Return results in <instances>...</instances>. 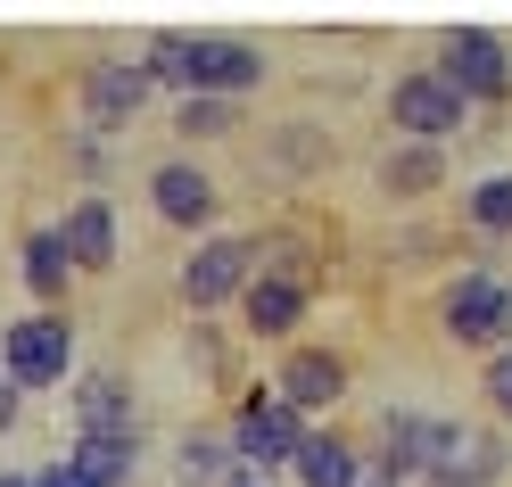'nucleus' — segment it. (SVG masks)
I'll use <instances>...</instances> for the list:
<instances>
[{"mask_svg":"<svg viewBox=\"0 0 512 487\" xmlns=\"http://www.w3.org/2000/svg\"><path fill=\"white\" fill-rule=\"evenodd\" d=\"M413 487H463V479H413Z\"/></svg>","mask_w":512,"mask_h":487,"instance_id":"obj_34","label":"nucleus"},{"mask_svg":"<svg viewBox=\"0 0 512 487\" xmlns=\"http://www.w3.org/2000/svg\"><path fill=\"white\" fill-rule=\"evenodd\" d=\"M240 133V100H174V141L182 157H199L215 141H232Z\"/></svg>","mask_w":512,"mask_h":487,"instance_id":"obj_24","label":"nucleus"},{"mask_svg":"<svg viewBox=\"0 0 512 487\" xmlns=\"http://www.w3.org/2000/svg\"><path fill=\"white\" fill-rule=\"evenodd\" d=\"M479 397H488V421H496V430H512V347L479 364Z\"/></svg>","mask_w":512,"mask_h":487,"instance_id":"obj_28","label":"nucleus"},{"mask_svg":"<svg viewBox=\"0 0 512 487\" xmlns=\"http://www.w3.org/2000/svg\"><path fill=\"white\" fill-rule=\"evenodd\" d=\"M380 116H389V141H430V149H446V141L471 133V100H463V91L446 83L438 67H405V75H389V100H380Z\"/></svg>","mask_w":512,"mask_h":487,"instance_id":"obj_6","label":"nucleus"},{"mask_svg":"<svg viewBox=\"0 0 512 487\" xmlns=\"http://www.w3.org/2000/svg\"><path fill=\"white\" fill-rule=\"evenodd\" d=\"M512 471V438L496 430V421H471L463 430V446H455V463H446L438 479H463V487H496Z\"/></svg>","mask_w":512,"mask_h":487,"instance_id":"obj_23","label":"nucleus"},{"mask_svg":"<svg viewBox=\"0 0 512 487\" xmlns=\"http://www.w3.org/2000/svg\"><path fill=\"white\" fill-rule=\"evenodd\" d=\"M314 314V289L298 281H273V273H256L240 289V339L248 347H298V322Z\"/></svg>","mask_w":512,"mask_h":487,"instance_id":"obj_13","label":"nucleus"},{"mask_svg":"<svg viewBox=\"0 0 512 487\" xmlns=\"http://www.w3.org/2000/svg\"><path fill=\"white\" fill-rule=\"evenodd\" d=\"M58 157H67V166H75L91 190H100L108 166H116V141H100V133H83V124H75V133H58Z\"/></svg>","mask_w":512,"mask_h":487,"instance_id":"obj_26","label":"nucleus"},{"mask_svg":"<svg viewBox=\"0 0 512 487\" xmlns=\"http://www.w3.org/2000/svg\"><path fill=\"white\" fill-rule=\"evenodd\" d=\"M248 240H256V273L298 281V289H323V240H314L306 215H281V223H265V232H248Z\"/></svg>","mask_w":512,"mask_h":487,"instance_id":"obj_17","label":"nucleus"},{"mask_svg":"<svg viewBox=\"0 0 512 487\" xmlns=\"http://www.w3.org/2000/svg\"><path fill=\"white\" fill-rule=\"evenodd\" d=\"M149 215L166 223V232H190V240H207L215 232V215H223V190H215V174L199 166V157H157L149 166Z\"/></svg>","mask_w":512,"mask_h":487,"instance_id":"obj_10","label":"nucleus"},{"mask_svg":"<svg viewBox=\"0 0 512 487\" xmlns=\"http://www.w3.org/2000/svg\"><path fill=\"white\" fill-rule=\"evenodd\" d=\"M67 421H75V438H133V430H149L141 421V388L124 372H108V364H83L67 380Z\"/></svg>","mask_w":512,"mask_h":487,"instance_id":"obj_11","label":"nucleus"},{"mask_svg":"<svg viewBox=\"0 0 512 487\" xmlns=\"http://www.w3.org/2000/svg\"><path fill=\"white\" fill-rule=\"evenodd\" d=\"M265 157H273L281 182H323V166H331L339 149H331V133L314 116H281L273 133H265Z\"/></svg>","mask_w":512,"mask_h":487,"instance_id":"obj_20","label":"nucleus"},{"mask_svg":"<svg viewBox=\"0 0 512 487\" xmlns=\"http://www.w3.org/2000/svg\"><path fill=\"white\" fill-rule=\"evenodd\" d=\"M455 215H463V232H471L479 256H488V248H512V166L479 174L463 199H455Z\"/></svg>","mask_w":512,"mask_h":487,"instance_id":"obj_19","label":"nucleus"},{"mask_svg":"<svg viewBox=\"0 0 512 487\" xmlns=\"http://www.w3.org/2000/svg\"><path fill=\"white\" fill-rule=\"evenodd\" d=\"M223 487H290V479H273V471H248V463H240V471L223 479Z\"/></svg>","mask_w":512,"mask_h":487,"instance_id":"obj_31","label":"nucleus"},{"mask_svg":"<svg viewBox=\"0 0 512 487\" xmlns=\"http://www.w3.org/2000/svg\"><path fill=\"white\" fill-rule=\"evenodd\" d=\"M17 281H25V298H34V314H67V298H75V256H67V240L50 232V223H34L25 232V248H17Z\"/></svg>","mask_w":512,"mask_h":487,"instance_id":"obj_15","label":"nucleus"},{"mask_svg":"<svg viewBox=\"0 0 512 487\" xmlns=\"http://www.w3.org/2000/svg\"><path fill=\"white\" fill-rule=\"evenodd\" d=\"M306 430H314V421L281 405V397H273V380H248L240 397H232V413H223V438H232V454H240L248 471H273V479H290Z\"/></svg>","mask_w":512,"mask_h":487,"instance_id":"obj_4","label":"nucleus"},{"mask_svg":"<svg viewBox=\"0 0 512 487\" xmlns=\"http://www.w3.org/2000/svg\"><path fill=\"white\" fill-rule=\"evenodd\" d=\"M504 281H512V273H504Z\"/></svg>","mask_w":512,"mask_h":487,"instance_id":"obj_35","label":"nucleus"},{"mask_svg":"<svg viewBox=\"0 0 512 487\" xmlns=\"http://www.w3.org/2000/svg\"><path fill=\"white\" fill-rule=\"evenodd\" d=\"M0 487H34V471H0Z\"/></svg>","mask_w":512,"mask_h":487,"instance_id":"obj_32","label":"nucleus"},{"mask_svg":"<svg viewBox=\"0 0 512 487\" xmlns=\"http://www.w3.org/2000/svg\"><path fill=\"white\" fill-rule=\"evenodd\" d=\"M273 397L290 413H306V421H331L347 397H356V364H347V347L298 339V347H281V364H273Z\"/></svg>","mask_w":512,"mask_h":487,"instance_id":"obj_9","label":"nucleus"},{"mask_svg":"<svg viewBox=\"0 0 512 487\" xmlns=\"http://www.w3.org/2000/svg\"><path fill=\"white\" fill-rule=\"evenodd\" d=\"M17 421H25V388H17L9 372H0V438H9V430H17Z\"/></svg>","mask_w":512,"mask_h":487,"instance_id":"obj_30","label":"nucleus"},{"mask_svg":"<svg viewBox=\"0 0 512 487\" xmlns=\"http://www.w3.org/2000/svg\"><path fill=\"white\" fill-rule=\"evenodd\" d=\"M446 248V232H438V223H405V232H389V240H380V256H389V265H430V256Z\"/></svg>","mask_w":512,"mask_h":487,"instance_id":"obj_27","label":"nucleus"},{"mask_svg":"<svg viewBox=\"0 0 512 487\" xmlns=\"http://www.w3.org/2000/svg\"><path fill=\"white\" fill-rule=\"evenodd\" d=\"M141 454H149V430H133V438H67V463L91 487H133L141 479Z\"/></svg>","mask_w":512,"mask_h":487,"instance_id":"obj_22","label":"nucleus"},{"mask_svg":"<svg viewBox=\"0 0 512 487\" xmlns=\"http://www.w3.org/2000/svg\"><path fill=\"white\" fill-rule=\"evenodd\" d=\"M141 67L174 100H248V91L273 83V58L240 34H149Z\"/></svg>","mask_w":512,"mask_h":487,"instance_id":"obj_1","label":"nucleus"},{"mask_svg":"<svg viewBox=\"0 0 512 487\" xmlns=\"http://www.w3.org/2000/svg\"><path fill=\"white\" fill-rule=\"evenodd\" d=\"M149 100H157V83H149L141 58H83L75 67V124L100 141H124Z\"/></svg>","mask_w":512,"mask_h":487,"instance_id":"obj_8","label":"nucleus"},{"mask_svg":"<svg viewBox=\"0 0 512 487\" xmlns=\"http://www.w3.org/2000/svg\"><path fill=\"white\" fill-rule=\"evenodd\" d=\"M430 67L471 100V116H504L512 108V42L496 25H446Z\"/></svg>","mask_w":512,"mask_h":487,"instance_id":"obj_5","label":"nucleus"},{"mask_svg":"<svg viewBox=\"0 0 512 487\" xmlns=\"http://www.w3.org/2000/svg\"><path fill=\"white\" fill-rule=\"evenodd\" d=\"M372 190H380L389 207H430L438 190H446V149H430V141H380Z\"/></svg>","mask_w":512,"mask_h":487,"instance_id":"obj_14","label":"nucleus"},{"mask_svg":"<svg viewBox=\"0 0 512 487\" xmlns=\"http://www.w3.org/2000/svg\"><path fill=\"white\" fill-rule=\"evenodd\" d=\"M356 487H397V479H389V471H364V479H356Z\"/></svg>","mask_w":512,"mask_h":487,"instance_id":"obj_33","label":"nucleus"},{"mask_svg":"<svg viewBox=\"0 0 512 487\" xmlns=\"http://www.w3.org/2000/svg\"><path fill=\"white\" fill-rule=\"evenodd\" d=\"M0 372H9L25 397H58V388L83 372L75 314H17L9 331H0Z\"/></svg>","mask_w":512,"mask_h":487,"instance_id":"obj_3","label":"nucleus"},{"mask_svg":"<svg viewBox=\"0 0 512 487\" xmlns=\"http://www.w3.org/2000/svg\"><path fill=\"white\" fill-rule=\"evenodd\" d=\"M256 281V240L248 232H207V240H190V256L174 265V298L182 314H223V306H240V289Z\"/></svg>","mask_w":512,"mask_h":487,"instance_id":"obj_7","label":"nucleus"},{"mask_svg":"<svg viewBox=\"0 0 512 487\" xmlns=\"http://www.w3.org/2000/svg\"><path fill=\"white\" fill-rule=\"evenodd\" d=\"M438 331L446 347H463V355H504L512 347V281L504 265H463V273H446L438 281Z\"/></svg>","mask_w":512,"mask_h":487,"instance_id":"obj_2","label":"nucleus"},{"mask_svg":"<svg viewBox=\"0 0 512 487\" xmlns=\"http://www.w3.org/2000/svg\"><path fill=\"white\" fill-rule=\"evenodd\" d=\"M182 364L190 372H199V380H215V388H232V397H240V355H232V339H223L215 331V322H199V314H190V331H182Z\"/></svg>","mask_w":512,"mask_h":487,"instance_id":"obj_25","label":"nucleus"},{"mask_svg":"<svg viewBox=\"0 0 512 487\" xmlns=\"http://www.w3.org/2000/svg\"><path fill=\"white\" fill-rule=\"evenodd\" d=\"M34 487H91V479L67 463V454H50V463H34Z\"/></svg>","mask_w":512,"mask_h":487,"instance_id":"obj_29","label":"nucleus"},{"mask_svg":"<svg viewBox=\"0 0 512 487\" xmlns=\"http://www.w3.org/2000/svg\"><path fill=\"white\" fill-rule=\"evenodd\" d=\"M232 471H240V454L223 438V421H199V430L174 438V487H223Z\"/></svg>","mask_w":512,"mask_h":487,"instance_id":"obj_21","label":"nucleus"},{"mask_svg":"<svg viewBox=\"0 0 512 487\" xmlns=\"http://www.w3.org/2000/svg\"><path fill=\"white\" fill-rule=\"evenodd\" d=\"M422 405H380L372 413V438H364V463L372 471H389L397 487H413V479H422Z\"/></svg>","mask_w":512,"mask_h":487,"instance_id":"obj_18","label":"nucleus"},{"mask_svg":"<svg viewBox=\"0 0 512 487\" xmlns=\"http://www.w3.org/2000/svg\"><path fill=\"white\" fill-rule=\"evenodd\" d=\"M50 232L67 240V256H75V273H83V281L124 265V232H116V199H108V190H75V199L58 207Z\"/></svg>","mask_w":512,"mask_h":487,"instance_id":"obj_12","label":"nucleus"},{"mask_svg":"<svg viewBox=\"0 0 512 487\" xmlns=\"http://www.w3.org/2000/svg\"><path fill=\"white\" fill-rule=\"evenodd\" d=\"M372 463H364V438L356 430H339V421H314L306 446H298V463H290V487H356Z\"/></svg>","mask_w":512,"mask_h":487,"instance_id":"obj_16","label":"nucleus"}]
</instances>
